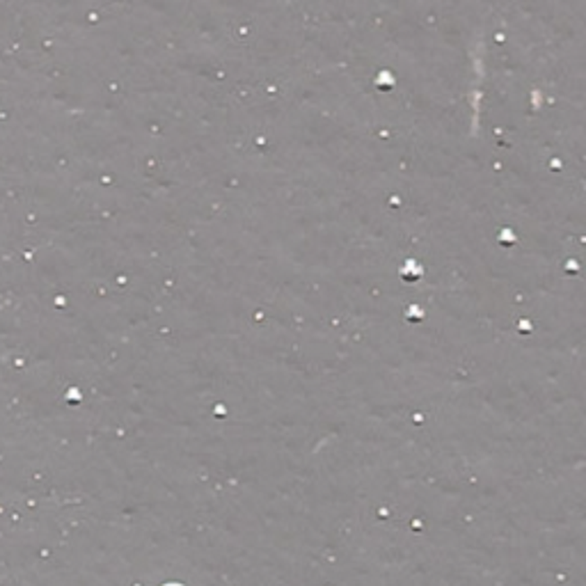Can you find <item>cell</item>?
Instances as JSON below:
<instances>
[{
	"instance_id": "obj_1",
	"label": "cell",
	"mask_w": 586,
	"mask_h": 586,
	"mask_svg": "<svg viewBox=\"0 0 586 586\" xmlns=\"http://www.w3.org/2000/svg\"><path fill=\"white\" fill-rule=\"evenodd\" d=\"M161 586H186L184 582H165V584H161Z\"/></svg>"
}]
</instances>
